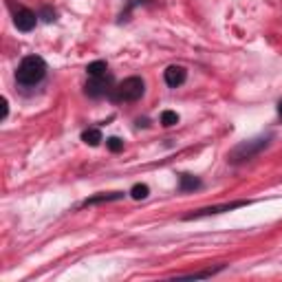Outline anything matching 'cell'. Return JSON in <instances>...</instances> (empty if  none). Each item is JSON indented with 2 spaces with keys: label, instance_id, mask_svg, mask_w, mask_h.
I'll list each match as a JSON object with an SVG mask.
<instances>
[{
  "label": "cell",
  "instance_id": "9c48e42d",
  "mask_svg": "<svg viewBox=\"0 0 282 282\" xmlns=\"http://www.w3.org/2000/svg\"><path fill=\"white\" fill-rule=\"evenodd\" d=\"M82 141L88 143V146H99V141H104V139H101V130H97V128L84 130V133H82Z\"/></svg>",
  "mask_w": 282,
  "mask_h": 282
},
{
  "label": "cell",
  "instance_id": "4fadbf2b",
  "mask_svg": "<svg viewBox=\"0 0 282 282\" xmlns=\"http://www.w3.org/2000/svg\"><path fill=\"white\" fill-rule=\"evenodd\" d=\"M148 194H150V188H148L146 183H137V185H133V190H130V196H133V199H137V201L146 199Z\"/></svg>",
  "mask_w": 282,
  "mask_h": 282
},
{
  "label": "cell",
  "instance_id": "ac0fdd59",
  "mask_svg": "<svg viewBox=\"0 0 282 282\" xmlns=\"http://www.w3.org/2000/svg\"><path fill=\"white\" fill-rule=\"evenodd\" d=\"M278 115H280V119H282V101L278 104Z\"/></svg>",
  "mask_w": 282,
  "mask_h": 282
},
{
  "label": "cell",
  "instance_id": "7c38bea8",
  "mask_svg": "<svg viewBox=\"0 0 282 282\" xmlns=\"http://www.w3.org/2000/svg\"><path fill=\"white\" fill-rule=\"evenodd\" d=\"M223 267H216V269H205V271H194V273H185V275H179L181 280H199V278H212L216 271H220Z\"/></svg>",
  "mask_w": 282,
  "mask_h": 282
},
{
  "label": "cell",
  "instance_id": "7a4b0ae2",
  "mask_svg": "<svg viewBox=\"0 0 282 282\" xmlns=\"http://www.w3.org/2000/svg\"><path fill=\"white\" fill-rule=\"evenodd\" d=\"M269 141H271V137H256V139L243 141V143H238L230 154H227V159H230V163H236V165L245 163V161L258 157V154L269 146Z\"/></svg>",
  "mask_w": 282,
  "mask_h": 282
},
{
  "label": "cell",
  "instance_id": "e0dca14e",
  "mask_svg": "<svg viewBox=\"0 0 282 282\" xmlns=\"http://www.w3.org/2000/svg\"><path fill=\"white\" fill-rule=\"evenodd\" d=\"M7 112H9V106H7V99L3 97V115H0V119H5V117H7Z\"/></svg>",
  "mask_w": 282,
  "mask_h": 282
},
{
  "label": "cell",
  "instance_id": "2e32d148",
  "mask_svg": "<svg viewBox=\"0 0 282 282\" xmlns=\"http://www.w3.org/2000/svg\"><path fill=\"white\" fill-rule=\"evenodd\" d=\"M42 16H44V20H46V22L55 20V11H51V9H42Z\"/></svg>",
  "mask_w": 282,
  "mask_h": 282
},
{
  "label": "cell",
  "instance_id": "8992f818",
  "mask_svg": "<svg viewBox=\"0 0 282 282\" xmlns=\"http://www.w3.org/2000/svg\"><path fill=\"white\" fill-rule=\"evenodd\" d=\"M14 22H16V27L20 29V31H25V33H27V31H33L35 22H38V16H35L31 9L22 7V9H18V11H16Z\"/></svg>",
  "mask_w": 282,
  "mask_h": 282
},
{
  "label": "cell",
  "instance_id": "30bf717a",
  "mask_svg": "<svg viewBox=\"0 0 282 282\" xmlns=\"http://www.w3.org/2000/svg\"><path fill=\"white\" fill-rule=\"evenodd\" d=\"M106 71H108V64L104 62V60L91 62V64L86 67V73L91 75V77H101V75H106Z\"/></svg>",
  "mask_w": 282,
  "mask_h": 282
},
{
  "label": "cell",
  "instance_id": "52a82bcc",
  "mask_svg": "<svg viewBox=\"0 0 282 282\" xmlns=\"http://www.w3.org/2000/svg\"><path fill=\"white\" fill-rule=\"evenodd\" d=\"M185 77H188V71H185L183 67H179V64H172V67H167L163 71V80L170 88L181 86V84L185 82Z\"/></svg>",
  "mask_w": 282,
  "mask_h": 282
},
{
  "label": "cell",
  "instance_id": "5bb4252c",
  "mask_svg": "<svg viewBox=\"0 0 282 282\" xmlns=\"http://www.w3.org/2000/svg\"><path fill=\"white\" fill-rule=\"evenodd\" d=\"M161 124L165 126V128H170V126H177L179 124V115L175 110H163L161 112Z\"/></svg>",
  "mask_w": 282,
  "mask_h": 282
},
{
  "label": "cell",
  "instance_id": "3957f363",
  "mask_svg": "<svg viewBox=\"0 0 282 282\" xmlns=\"http://www.w3.org/2000/svg\"><path fill=\"white\" fill-rule=\"evenodd\" d=\"M146 93V84L141 77H126L122 84H117V88L110 91L112 101H137L141 99V95Z\"/></svg>",
  "mask_w": 282,
  "mask_h": 282
},
{
  "label": "cell",
  "instance_id": "5b68a950",
  "mask_svg": "<svg viewBox=\"0 0 282 282\" xmlns=\"http://www.w3.org/2000/svg\"><path fill=\"white\" fill-rule=\"evenodd\" d=\"M110 77L108 75H101V77H91V80L86 82V95H91V97H101V95L110 93Z\"/></svg>",
  "mask_w": 282,
  "mask_h": 282
},
{
  "label": "cell",
  "instance_id": "8fae6325",
  "mask_svg": "<svg viewBox=\"0 0 282 282\" xmlns=\"http://www.w3.org/2000/svg\"><path fill=\"white\" fill-rule=\"evenodd\" d=\"M181 192H190V190H196V188H201V181L196 177H192V175H181Z\"/></svg>",
  "mask_w": 282,
  "mask_h": 282
},
{
  "label": "cell",
  "instance_id": "277c9868",
  "mask_svg": "<svg viewBox=\"0 0 282 282\" xmlns=\"http://www.w3.org/2000/svg\"><path fill=\"white\" fill-rule=\"evenodd\" d=\"M249 205L247 201H236V203H223V205H212V207H203V209H196L194 214H188L185 220H192V218H203V216H212V214H223V212H232L236 207H245Z\"/></svg>",
  "mask_w": 282,
  "mask_h": 282
},
{
  "label": "cell",
  "instance_id": "6da1fadb",
  "mask_svg": "<svg viewBox=\"0 0 282 282\" xmlns=\"http://www.w3.org/2000/svg\"><path fill=\"white\" fill-rule=\"evenodd\" d=\"M46 75V62L40 55H27L16 71V80L22 86H33Z\"/></svg>",
  "mask_w": 282,
  "mask_h": 282
},
{
  "label": "cell",
  "instance_id": "9a60e30c",
  "mask_svg": "<svg viewBox=\"0 0 282 282\" xmlns=\"http://www.w3.org/2000/svg\"><path fill=\"white\" fill-rule=\"evenodd\" d=\"M106 146H108L110 152H122V150H124V141L117 139V137H110V139L106 141Z\"/></svg>",
  "mask_w": 282,
  "mask_h": 282
},
{
  "label": "cell",
  "instance_id": "ba28073f",
  "mask_svg": "<svg viewBox=\"0 0 282 282\" xmlns=\"http://www.w3.org/2000/svg\"><path fill=\"white\" fill-rule=\"evenodd\" d=\"M122 192H112V194H97V196H91V199L84 201V207L88 205H97V203H108V201H119L122 199Z\"/></svg>",
  "mask_w": 282,
  "mask_h": 282
}]
</instances>
